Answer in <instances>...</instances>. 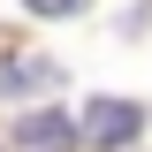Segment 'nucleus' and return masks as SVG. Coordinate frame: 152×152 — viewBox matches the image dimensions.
<instances>
[{
    "label": "nucleus",
    "mask_w": 152,
    "mask_h": 152,
    "mask_svg": "<svg viewBox=\"0 0 152 152\" xmlns=\"http://www.w3.org/2000/svg\"><path fill=\"white\" fill-rule=\"evenodd\" d=\"M23 8H31V15H76L84 0H23Z\"/></svg>",
    "instance_id": "20e7f679"
},
{
    "label": "nucleus",
    "mask_w": 152,
    "mask_h": 152,
    "mask_svg": "<svg viewBox=\"0 0 152 152\" xmlns=\"http://www.w3.org/2000/svg\"><path fill=\"white\" fill-rule=\"evenodd\" d=\"M69 145H84V137H76V122L69 114H23L15 122V152H69Z\"/></svg>",
    "instance_id": "7ed1b4c3"
},
{
    "label": "nucleus",
    "mask_w": 152,
    "mask_h": 152,
    "mask_svg": "<svg viewBox=\"0 0 152 152\" xmlns=\"http://www.w3.org/2000/svg\"><path fill=\"white\" fill-rule=\"evenodd\" d=\"M137 129H145V107H129V99H91V107L76 114V137L99 145V152H122Z\"/></svg>",
    "instance_id": "f257e3e1"
},
{
    "label": "nucleus",
    "mask_w": 152,
    "mask_h": 152,
    "mask_svg": "<svg viewBox=\"0 0 152 152\" xmlns=\"http://www.w3.org/2000/svg\"><path fill=\"white\" fill-rule=\"evenodd\" d=\"M61 69L53 61H38V53H8L0 61V99H38V91H53Z\"/></svg>",
    "instance_id": "f03ea898"
}]
</instances>
